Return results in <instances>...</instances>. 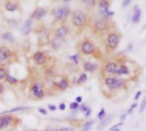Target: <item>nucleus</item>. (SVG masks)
<instances>
[{
	"label": "nucleus",
	"instance_id": "nucleus-1",
	"mask_svg": "<svg viewBox=\"0 0 146 131\" xmlns=\"http://www.w3.org/2000/svg\"><path fill=\"white\" fill-rule=\"evenodd\" d=\"M71 20L76 27H83L86 23V15L80 11H77L72 14Z\"/></svg>",
	"mask_w": 146,
	"mask_h": 131
},
{
	"label": "nucleus",
	"instance_id": "nucleus-2",
	"mask_svg": "<svg viewBox=\"0 0 146 131\" xmlns=\"http://www.w3.org/2000/svg\"><path fill=\"white\" fill-rule=\"evenodd\" d=\"M105 85L112 90H117L122 88L125 86V81L117 78H107L105 80Z\"/></svg>",
	"mask_w": 146,
	"mask_h": 131
},
{
	"label": "nucleus",
	"instance_id": "nucleus-3",
	"mask_svg": "<svg viewBox=\"0 0 146 131\" xmlns=\"http://www.w3.org/2000/svg\"><path fill=\"white\" fill-rule=\"evenodd\" d=\"M70 14V10L67 7H58L52 11V15L57 20H64Z\"/></svg>",
	"mask_w": 146,
	"mask_h": 131
},
{
	"label": "nucleus",
	"instance_id": "nucleus-4",
	"mask_svg": "<svg viewBox=\"0 0 146 131\" xmlns=\"http://www.w3.org/2000/svg\"><path fill=\"white\" fill-rule=\"evenodd\" d=\"M31 91H32V93L33 95L37 98H43L44 96H45V93H44V90H43V87H42V85L39 82H36L35 83L33 86H32V88H31Z\"/></svg>",
	"mask_w": 146,
	"mask_h": 131
},
{
	"label": "nucleus",
	"instance_id": "nucleus-5",
	"mask_svg": "<svg viewBox=\"0 0 146 131\" xmlns=\"http://www.w3.org/2000/svg\"><path fill=\"white\" fill-rule=\"evenodd\" d=\"M81 49L82 52L85 54H91L95 52L96 47L94 46V44L89 41H84L82 45H81Z\"/></svg>",
	"mask_w": 146,
	"mask_h": 131
},
{
	"label": "nucleus",
	"instance_id": "nucleus-6",
	"mask_svg": "<svg viewBox=\"0 0 146 131\" xmlns=\"http://www.w3.org/2000/svg\"><path fill=\"white\" fill-rule=\"evenodd\" d=\"M13 121V117L11 115H5L0 116V129L8 127Z\"/></svg>",
	"mask_w": 146,
	"mask_h": 131
},
{
	"label": "nucleus",
	"instance_id": "nucleus-7",
	"mask_svg": "<svg viewBox=\"0 0 146 131\" xmlns=\"http://www.w3.org/2000/svg\"><path fill=\"white\" fill-rule=\"evenodd\" d=\"M108 43L110 48L114 49L119 44V36L116 34H110L108 37Z\"/></svg>",
	"mask_w": 146,
	"mask_h": 131
},
{
	"label": "nucleus",
	"instance_id": "nucleus-8",
	"mask_svg": "<svg viewBox=\"0 0 146 131\" xmlns=\"http://www.w3.org/2000/svg\"><path fill=\"white\" fill-rule=\"evenodd\" d=\"M108 7H109V5H108V0H100L99 8H100V11H101L102 14H103V15H108V16L113 15V12H109Z\"/></svg>",
	"mask_w": 146,
	"mask_h": 131
},
{
	"label": "nucleus",
	"instance_id": "nucleus-9",
	"mask_svg": "<svg viewBox=\"0 0 146 131\" xmlns=\"http://www.w3.org/2000/svg\"><path fill=\"white\" fill-rule=\"evenodd\" d=\"M46 14V11L44 8H37L34 13L31 15V18H35L36 20H40L42 17H44Z\"/></svg>",
	"mask_w": 146,
	"mask_h": 131
},
{
	"label": "nucleus",
	"instance_id": "nucleus-10",
	"mask_svg": "<svg viewBox=\"0 0 146 131\" xmlns=\"http://www.w3.org/2000/svg\"><path fill=\"white\" fill-rule=\"evenodd\" d=\"M34 59L38 65H43L46 61V55L41 53V52H36L34 54Z\"/></svg>",
	"mask_w": 146,
	"mask_h": 131
},
{
	"label": "nucleus",
	"instance_id": "nucleus-11",
	"mask_svg": "<svg viewBox=\"0 0 146 131\" xmlns=\"http://www.w3.org/2000/svg\"><path fill=\"white\" fill-rule=\"evenodd\" d=\"M10 55H11V52L6 47H0V62H4L7 60Z\"/></svg>",
	"mask_w": 146,
	"mask_h": 131
},
{
	"label": "nucleus",
	"instance_id": "nucleus-12",
	"mask_svg": "<svg viewBox=\"0 0 146 131\" xmlns=\"http://www.w3.org/2000/svg\"><path fill=\"white\" fill-rule=\"evenodd\" d=\"M69 32V29L66 26H61L59 27L58 29H56V32H55V35L57 38L58 39H62L64 37H65V35L68 34Z\"/></svg>",
	"mask_w": 146,
	"mask_h": 131
},
{
	"label": "nucleus",
	"instance_id": "nucleus-13",
	"mask_svg": "<svg viewBox=\"0 0 146 131\" xmlns=\"http://www.w3.org/2000/svg\"><path fill=\"white\" fill-rule=\"evenodd\" d=\"M116 70H117V64L115 62H108L105 67V71L110 74H114L116 73Z\"/></svg>",
	"mask_w": 146,
	"mask_h": 131
},
{
	"label": "nucleus",
	"instance_id": "nucleus-14",
	"mask_svg": "<svg viewBox=\"0 0 146 131\" xmlns=\"http://www.w3.org/2000/svg\"><path fill=\"white\" fill-rule=\"evenodd\" d=\"M97 68V66L96 64H94L92 62H85L84 64V69L86 71V72H90V73H93L96 70Z\"/></svg>",
	"mask_w": 146,
	"mask_h": 131
},
{
	"label": "nucleus",
	"instance_id": "nucleus-15",
	"mask_svg": "<svg viewBox=\"0 0 146 131\" xmlns=\"http://www.w3.org/2000/svg\"><path fill=\"white\" fill-rule=\"evenodd\" d=\"M55 86H56L58 89H60V90H65V89H67L68 86H69V81H68V80H66V79H62V80H60L58 82L55 83Z\"/></svg>",
	"mask_w": 146,
	"mask_h": 131
},
{
	"label": "nucleus",
	"instance_id": "nucleus-16",
	"mask_svg": "<svg viewBox=\"0 0 146 131\" xmlns=\"http://www.w3.org/2000/svg\"><path fill=\"white\" fill-rule=\"evenodd\" d=\"M140 17H141V11L137 8V6H136L134 8V14L132 16V22L135 23H138L140 20Z\"/></svg>",
	"mask_w": 146,
	"mask_h": 131
},
{
	"label": "nucleus",
	"instance_id": "nucleus-17",
	"mask_svg": "<svg viewBox=\"0 0 146 131\" xmlns=\"http://www.w3.org/2000/svg\"><path fill=\"white\" fill-rule=\"evenodd\" d=\"M115 74H118V75H125V74H129V70H128V68H127L126 66L121 65L119 68H117Z\"/></svg>",
	"mask_w": 146,
	"mask_h": 131
},
{
	"label": "nucleus",
	"instance_id": "nucleus-18",
	"mask_svg": "<svg viewBox=\"0 0 146 131\" xmlns=\"http://www.w3.org/2000/svg\"><path fill=\"white\" fill-rule=\"evenodd\" d=\"M2 39L4 41H6L8 42H14L15 41V37L14 35L10 33V32H6V33H4L2 35Z\"/></svg>",
	"mask_w": 146,
	"mask_h": 131
},
{
	"label": "nucleus",
	"instance_id": "nucleus-19",
	"mask_svg": "<svg viewBox=\"0 0 146 131\" xmlns=\"http://www.w3.org/2000/svg\"><path fill=\"white\" fill-rule=\"evenodd\" d=\"M31 20H27L25 22V23L23 24V28H22V31L23 34H28L29 31H30V29H31Z\"/></svg>",
	"mask_w": 146,
	"mask_h": 131
},
{
	"label": "nucleus",
	"instance_id": "nucleus-20",
	"mask_svg": "<svg viewBox=\"0 0 146 131\" xmlns=\"http://www.w3.org/2000/svg\"><path fill=\"white\" fill-rule=\"evenodd\" d=\"M29 107H26V106H19V107H15L11 110H5L2 113L0 114H6V113H11V112H16V111H21V110H29Z\"/></svg>",
	"mask_w": 146,
	"mask_h": 131
},
{
	"label": "nucleus",
	"instance_id": "nucleus-21",
	"mask_svg": "<svg viewBox=\"0 0 146 131\" xmlns=\"http://www.w3.org/2000/svg\"><path fill=\"white\" fill-rule=\"evenodd\" d=\"M95 27H96V30L102 32L106 29V23L103 21H97L95 24Z\"/></svg>",
	"mask_w": 146,
	"mask_h": 131
},
{
	"label": "nucleus",
	"instance_id": "nucleus-22",
	"mask_svg": "<svg viewBox=\"0 0 146 131\" xmlns=\"http://www.w3.org/2000/svg\"><path fill=\"white\" fill-rule=\"evenodd\" d=\"M113 119V116H108L107 118H105V119H103L102 121H101V123H100V125H99V129H101V128H102L103 127H105V126H107L110 122H111V120Z\"/></svg>",
	"mask_w": 146,
	"mask_h": 131
},
{
	"label": "nucleus",
	"instance_id": "nucleus-23",
	"mask_svg": "<svg viewBox=\"0 0 146 131\" xmlns=\"http://www.w3.org/2000/svg\"><path fill=\"white\" fill-rule=\"evenodd\" d=\"M5 9L8 11L13 12V11H15L17 10V4H14V3H7L6 5H5Z\"/></svg>",
	"mask_w": 146,
	"mask_h": 131
},
{
	"label": "nucleus",
	"instance_id": "nucleus-24",
	"mask_svg": "<svg viewBox=\"0 0 146 131\" xmlns=\"http://www.w3.org/2000/svg\"><path fill=\"white\" fill-rule=\"evenodd\" d=\"M94 122H94L93 120H91V121H89V122H85V123L84 124V126H83V128H82L81 131H89V130L92 128V126H93Z\"/></svg>",
	"mask_w": 146,
	"mask_h": 131
},
{
	"label": "nucleus",
	"instance_id": "nucleus-25",
	"mask_svg": "<svg viewBox=\"0 0 146 131\" xmlns=\"http://www.w3.org/2000/svg\"><path fill=\"white\" fill-rule=\"evenodd\" d=\"M5 79H6V81H7L8 83H10L11 85H15V84H17V83L18 82V80H17L15 77L11 76V75L9 74H6Z\"/></svg>",
	"mask_w": 146,
	"mask_h": 131
},
{
	"label": "nucleus",
	"instance_id": "nucleus-26",
	"mask_svg": "<svg viewBox=\"0 0 146 131\" xmlns=\"http://www.w3.org/2000/svg\"><path fill=\"white\" fill-rule=\"evenodd\" d=\"M87 79H88L87 74H82L80 75V77L78 78V80H77V84H78V85H80V84L85 82V81L87 80Z\"/></svg>",
	"mask_w": 146,
	"mask_h": 131
},
{
	"label": "nucleus",
	"instance_id": "nucleus-27",
	"mask_svg": "<svg viewBox=\"0 0 146 131\" xmlns=\"http://www.w3.org/2000/svg\"><path fill=\"white\" fill-rule=\"evenodd\" d=\"M105 116H106V111H105V110L102 108V109L100 110V112L98 113V115H97V117H98L100 120H102V119L105 117Z\"/></svg>",
	"mask_w": 146,
	"mask_h": 131
},
{
	"label": "nucleus",
	"instance_id": "nucleus-28",
	"mask_svg": "<svg viewBox=\"0 0 146 131\" xmlns=\"http://www.w3.org/2000/svg\"><path fill=\"white\" fill-rule=\"evenodd\" d=\"M6 70L3 68H0V80H4L6 76Z\"/></svg>",
	"mask_w": 146,
	"mask_h": 131
},
{
	"label": "nucleus",
	"instance_id": "nucleus-29",
	"mask_svg": "<svg viewBox=\"0 0 146 131\" xmlns=\"http://www.w3.org/2000/svg\"><path fill=\"white\" fill-rule=\"evenodd\" d=\"M79 108V105H78V103H77L76 101L75 102H72V103H70V109H71V110H78Z\"/></svg>",
	"mask_w": 146,
	"mask_h": 131
},
{
	"label": "nucleus",
	"instance_id": "nucleus-30",
	"mask_svg": "<svg viewBox=\"0 0 146 131\" xmlns=\"http://www.w3.org/2000/svg\"><path fill=\"white\" fill-rule=\"evenodd\" d=\"M145 108H146V98H143V101H142V103H141V107H140L139 112H140V113H142V112L145 110Z\"/></svg>",
	"mask_w": 146,
	"mask_h": 131
},
{
	"label": "nucleus",
	"instance_id": "nucleus-31",
	"mask_svg": "<svg viewBox=\"0 0 146 131\" xmlns=\"http://www.w3.org/2000/svg\"><path fill=\"white\" fill-rule=\"evenodd\" d=\"M69 59H70V60H72V61H74V63H75V64H78V56L77 54L70 56V57H69Z\"/></svg>",
	"mask_w": 146,
	"mask_h": 131
},
{
	"label": "nucleus",
	"instance_id": "nucleus-32",
	"mask_svg": "<svg viewBox=\"0 0 146 131\" xmlns=\"http://www.w3.org/2000/svg\"><path fill=\"white\" fill-rule=\"evenodd\" d=\"M58 131H74V128H65V127H63V128H61L60 129H58Z\"/></svg>",
	"mask_w": 146,
	"mask_h": 131
},
{
	"label": "nucleus",
	"instance_id": "nucleus-33",
	"mask_svg": "<svg viewBox=\"0 0 146 131\" xmlns=\"http://www.w3.org/2000/svg\"><path fill=\"white\" fill-rule=\"evenodd\" d=\"M137 107V104L135 103V104H131V108L128 110V111H127V114H131V112H132V110H134V108H136Z\"/></svg>",
	"mask_w": 146,
	"mask_h": 131
},
{
	"label": "nucleus",
	"instance_id": "nucleus-34",
	"mask_svg": "<svg viewBox=\"0 0 146 131\" xmlns=\"http://www.w3.org/2000/svg\"><path fill=\"white\" fill-rule=\"evenodd\" d=\"M48 109L50 110H52V111H55L56 110H57V107H56V105H53V104H48Z\"/></svg>",
	"mask_w": 146,
	"mask_h": 131
},
{
	"label": "nucleus",
	"instance_id": "nucleus-35",
	"mask_svg": "<svg viewBox=\"0 0 146 131\" xmlns=\"http://www.w3.org/2000/svg\"><path fill=\"white\" fill-rule=\"evenodd\" d=\"M39 112L43 114V115H47V111L44 108H39Z\"/></svg>",
	"mask_w": 146,
	"mask_h": 131
},
{
	"label": "nucleus",
	"instance_id": "nucleus-36",
	"mask_svg": "<svg viewBox=\"0 0 146 131\" xmlns=\"http://www.w3.org/2000/svg\"><path fill=\"white\" fill-rule=\"evenodd\" d=\"M89 108H90V107H88V106H86V105H82V106H81V110L84 111V112H86V111L89 110Z\"/></svg>",
	"mask_w": 146,
	"mask_h": 131
},
{
	"label": "nucleus",
	"instance_id": "nucleus-37",
	"mask_svg": "<svg viewBox=\"0 0 146 131\" xmlns=\"http://www.w3.org/2000/svg\"><path fill=\"white\" fill-rule=\"evenodd\" d=\"M120 125H122V122H119V123H117V124H115V125H114V126H113V127H112V128H111L109 130H110V131H111V130L113 131V129L117 128V127H119V126H120Z\"/></svg>",
	"mask_w": 146,
	"mask_h": 131
},
{
	"label": "nucleus",
	"instance_id": "nucleus-38",
	"mask_svg": "<svg viewBox=\"0 0 146 131\" xmlns=\"http://www.w3.org/2000/svg\"><path fill=\"white\" fill-rule=\"evenodd\" d=\"M131 0H125V1L123 2V6H127L130 3H131Z\"/></svg>",
	"mask_w": 146,
	"mask_h": 131
},
{
	"label": "nucleus",
	"instance_id": "nucleus-39",
	"mask_svg": "<svg viewBox=\"0 0 146 131\" xmlns=\"http://www.w3.org/2000/svg\"><path fill=\"white\" fill-rule=\"evenodd\" d=\"M141 93H142V92H141L140 91H139V92H137V94H136V95H135V97H134V99H135V100H137V99L139 98V97H140Z\"/></svg>",
	"mask_w": 146,
	"mask_h": 131
},
{
	"label": "nucleus",
	"instance_id": "nucleus-40",
	"mask_svg": "<svg viewBox=\"0 0 146 131\" xmlns=\"http://www.w3.org/2000/svg\"><path fill=\"white\" fill-rule=\"evenodd\" d=\"M85 113H86V114H85V116H86V117L90 116L91 115V109H90V108H89V110H88Z\"/></svg>",
	"mask_w": 146,
	"mask_h": 131
},
{
	"label": "nucleus",
	"instance_id": "nucleus-41",
	"mask_svg": "<svg viewBox=\"0 0 146 131\" xmlns=\"http://www.w3.org/2000/svg\"><path fill=\"white\" fill-rule=\"evenodd\" d=\"M82 100H83V98H82L81 96H78V97L76 98V102H77V103H81Z\"/></svg>",
	"mask_w": 146,
	"mask_h": 131
},
{
	"label": "nucleus",
	"instance_id": "nucleus-42",
	"mask_svg": "<svg viewBox=\"0 0 146 131\" xmlns=\"http://www.w3.org/2000/svg\"><path fill=\"white\" fill-rule=\"evenodd\" d=\"M59 110H65V104H59Z\"/></svg>",
	"mask_w": 146,
	"mask_h": 131
},
{
	"label": "nucleus",
	"instance_id": "nucleus-43",
	"mask_svg": "<svg viewBox=\"0 0 146 131\" xmlns=\"http://www.w3.org/2000/svg\"><path fill=\"white\" fill-rule=\"evenodd\" d=\"M4 89H5V87H4V85L0 83V93H2V92H4Z\"/></svg>",
	"mask_w": 146,
	"mask_h": 131
},
{
	"label": "nucleus",
	"instance_id": "nucleus-44",
	"mask_svg": "<svg viewBox=\"0 0 146 131\" xmlns=\"http://www.w3.org/2000/svg\"><path fill=\"white\" fill-rule=\"evenodd\" d=\"M45 131H58V129H56V128H46Z\"/></svg>",
	"mask_w": 146,
	"mask_h": 131
},
{
	"label": "nucleus",
	"instance_id": "nucleus-45",
	"mask_svg": "<svg viewBox=\"0 0 146 131\" xmlns=\"http://www.w3.org/2000/svg\"><path fill=\"white\" fill-rule=\"evenodd\" d=\"M126 116H127V113H125V114H123V115H122V116H120V120H121V121H124Z\"/></svg>",
	"mask_w": 146,
	"mask_h": 131
},
{
	"label": "nucleus",
	"instance_id": "nucleus-46",
	"mask_svg": "<svg viewBox=\"0 0 146 131\" xmlns=\"http://www.w3.org/2000/svg\"><path fill=\"white\" fill-rule=\"evenodd\" d=\"M113 131H120V130H119V128H115V129H113Z\"/></svg>",
	"mask_w": 146,
	"mask_h": 131
},
{
	"label": "nucleus",
	"instance_id": "nucleus-47",
	"mask_svg": "<svg viewBox=\"0 0 146 131\" xmlns=\"http://www.w3.org/2000/svg\"><path fill=\"white\" fill-rule=\"evenodd\" d=\"M27 131H36L35 129H28Z\"/></svg>",
	"mask_w": 146,
	"mask_h": 131
},
{
	"label": "nucleus",
	"instance_id": "nucleus-48",
	"mask_svg": "<svg viewBox=\"0 0 146 131\" xmlns=\"http://www.w3.org/2000/svg\"><path fill=\"white\" fill-rule=\"evenodd\" d=\"M84 1H85V2H88V1H90V0H84Z\"/></svg>",
	"mask_w": 146,
	"mask_h": 131
},
{
	"label": "nucleus",
	"instance_id": "nucleus-49",
	"mask_svg": "<svg viewBox=\"0 0 146 131\" xmlns=\"http://www.w3.org/2000/svg\"><path fill=\"white\" fill-rule=\"evenodd\" d=\"M64 1H65V2H67V1H70V0H64Z\"/></svg>",
	"mask_w": 146,
	"mask_h": 131
}]
</instances>
